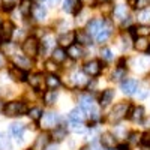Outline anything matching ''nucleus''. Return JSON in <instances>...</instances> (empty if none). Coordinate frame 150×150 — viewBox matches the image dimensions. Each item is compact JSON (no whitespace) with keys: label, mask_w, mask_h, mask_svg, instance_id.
<instances>
[{"label":"nucleus","mask_w":150,"mask_h":150,"mask_svg":"<svg viewBox=\"0 0 150 150\" xmlns=\"http://www.w3.org/2000/svg\"><path fill=\"white\" fill-rule=\"evenodd\" d=\"M101 144H102L105 149H114V146L117 144L116 135L111 134V132H104V134L101 135Z\"/></svg>","instance_id":"14"},{"label":"nucleus","mask_w":150,"mask_h":150,"mask_svg":"<svg viewBox=\"0 0 150 150\" xmlns=\"http://www.w3.org/2000/svg\"><path fill=\"white\" fill-rule=\"evenodd\" d=\"M98 2H102L104 3V2H107V0H98Z\"/></svg>","instance_id":"48"},{"label":"nucleus","mask_w":150,"mask_h":150,"mask_svg":"<svg viewBox=\"0 0 150 150\" xmlns=\"http://www.w3.org/2000/svg\"><path fill=\"white\" fill-rule=\"evenodd\" d=\"M138 140H140V134H137V132H132V134L129 135V143H131V144H135V143H138Z\"/></svg>","instance_id":"40"},{"label":"nucleus","mask_w":150,"mask_h":150,"mask_svg":"<svg viewBox=\"0 0 150 150\" xmlns=\"http://www.w3.org/2000/svg\"><path fill=\"white\" fill-rule=\"evenodd\" d=\"M129 119L134 120V122H141L144 119V108L143 107H135L129 112Z\"/></svg>","instance_id":"21"},{"label":"nucleus","mask_w":150,"mask_h":150,"mask_svg":"<svg viewBox=\"0 0 150 150\" xmlns=\"http://www.w3.org/2000/svg\"><path fill=\"white\" fill-rule=\"evenodd\" d=\"M59 123V114L57 112H45L41 117V128L44 129H54Z\"/></svg>","instance_id":"3"},{"label":"nucleus","mask_w":150,"mask_h":150,"mask_svg":"<svg viewBox=\"0 0 150 150\" xmlns=\"http://www.w3.org/2000/svg\"><path fill=\"white\" fill-rule=\"evenodd\" d=\"M59 2V0H50V5H56Z\"/></svg>","instance_id":"45"},{"label":"nucleus","mask_w":150,"mask_h":150,"mask_svg":"<svg viewBox=\"0 0 150 150\" xmlns=\"http://www.w3.org/2000/svg\"><path fill=\"white\" fill-rule=\"evenodd\" d=\"M42 110L41 108H38V107H35V108H30L29 111H27V116L32 119V120H35V122H39L41 120V117H42Z\"/></svg>","instance_id":"30"},{"label":"nucleus","mask_w":150,"mask_h":150,"mask_svg":"<svg viewBox=\"0 0 150 150\" xmlns=\"http://www.w3.org/2000/svg\"><path fill=\"white\" fill-rule=\"evenodd\" d=\"M112 15H114L117 20H125V18H128V8L125 6V5H117L114 6V9H112Z\"/></svg>","instance_id":"20"},{"label":"nucleus","mask_w":150,"mask_h":150,"mask_svg":"<svg viewBox=\"0 0 150 150\" xmlns=\"http://www.w3.org/2000/svg\"><path fill=\"white\" fill-rule=\"evenodd\" d=\"M84 110L80 107V108H74L72 111H71V114H69V119L72 120V122H83L84 120V117H86V114H84Z\"/></svg>","instance_id":"23"},{"label":"nucleus","mask_w":150,"mask_h":150,"mask_svg":"<svg viewBox=\"0 0 150 150\" xmlns=\"http://www.w3.org/2000/svg\"><path fill=\"white\" fill-rule=\"evenodd\" d=\"M125 77H126V71H125L123 68H120V66L112 72V81H122Z\"/></svg>","instance_id":"32"},{"label":"nucleus","mask_w":150,"mask_h":150,"mask_svg":"<svg viewBox=\"0 0 150 150\" xmlns=\"http://www.w3.org/2000/svg\"><path fill=\"white\" fill-rule=\"evenodd\" d=\"M120 87H122V92L125 95H132V93H135L137 89H138V81L137 80H123Z\"/></svg>","instance_id":"13"},{"label":"nucleus","mask_w":150,"mask_h":150,"mask_svg":"<svg viewBox=\"0 0 150 150\" xmlns=\"http://www.w3.org/2000/svg\"><path fill=\"white\" fill-rule=\"evenodd\" d=\"M3 2V11L5 12H11L15 8V5L18 3V0H2Z\"/></svg>","instance_id":"35"},{"label":"nucleus","mask_w":150,"mask_h":150,"mask_svg":"<svg viewBox=\"0 0 150 150\" xmlns=\"http://www.w3.org/2000/svg\"><path fill=\"white\" fill-rule=\"evenodd\" d=\"M14 30H15V27L11 21L3 23L2 29H0V42H8L12 38V35H14Z\"/></svg>","instance_id":"6"},{"label":"nucleus","mask_w":150,"mask_h":150,"mask_svg":"<svg viewBox=\"0 0 150 150\" xmlns=\"http://www.w3.org/2000/svg\"><path fill=\"white\" fill-rule=\"evenodd\" d=\"M5 65H6V59H5L3 53H0V69H3Z\"/></svg>","instance_id":"42"},{"label":"nucleus","mask_w":150,"mask_h":150,"mask_svg":"<svg viewBox=\"0 0 150 150\" xmlns=\"http://www.w3.org/2000/svg\"><path fill=\"white\" fill-rule=\"evenodd\" d=\"M14 63L24 71H29L33 66V62L29 56H14Z\"/></svg>","instance_id":"11"},{"label":"nucleus","mask_w":150,"mask_h":150,"mask_svg":"<svg viewBox=\"0 0 150 150\" xmlns=\"http://www.w3.org/2000/svg\"><path fill=\"white\" fill-rule=\"evenodd\" d=\"M68 54L63 48H54L53 50V60L57 62V63H63V62L66 60Z\"/></svg>","instance_id":"24"},{"label":"nucleus","mask_w":150,"mask_h":150,"mask_svg":"<svg viewBox=\"0 0 150 150\" xmlns=\"http://www.w3.org/2000/svg\"><path fill=\"white\" fill-rule=\"evenodd\" d=\"M45 83L48 86V89H57V87L60 86V80L56 77V75H48V77L45 78Z\"/></svg>","instance_id":"31"},{"label":"nucleus","mask_w":150,"mask_h":150,"mask_svg":"<svg viewBox=\"0 0 150 150\" xmlns=\"http://www.w3.org/2000/svg\"><path fill=\"white\" fill-rule=\"evenodd\" d=\"M51 138L54 141H62V140H65L66 138V128L63 126H56L51 132Z\"/></svg>","instance_id":"19"},{"label":"nucleus","mask_w":150,"mask_h":150,"mask_svg":"<svg viewBox=\"0 0 150 150\" xmlns=\"http://www.w3.org/2000/svg\"><path fill=\"white\" fill-rule=\"evenodd\" d=\"M147 6H150V0H135L137 9H146Z\"/></svg>","instance_id":"38"},{"label":"nucleus","mask_w":150,"mask_h":150,"mask_svg":"<svg viewBox=\"0 0 150 150\" xmlns=\"http://www.w3.org/2000/svg\"><path fill=\"white\" fill-rule=\"evenodd\" d=\"M9 77L14 80V81H18V83H23V81H26V80L29 78V77H27V71L18 68L17 65H14V66L9 68Z\"/></svg>","instance_id":"5"},{"label":"nucleus","mask_w":150,"mask_h":150,"mask_svg":"<svg viewBox=\"0 0 150 150\" xmlns=\"http://www.w3.org/2000/svg\"><path fill=\"white\" fill-rule=\"evenodd\" d=\"M74 132H84V125L83 122H72V128H71Z\"/></svg>","instance_id":"37"},{"label":"nucleus","mask_w":150,"mask_h":150,"mask_svg":"<svg viewBox=\"0 0 150 150\" xmlns=\"http://www.w3.org/2000/svg\"><path fill=\"white\" fill-rule=\"evenodd\" d=\"M42 83H44V77H42V74H35V75H30L29 77V84L30 87H33L35 90H39L42 89Z\"/></svg>","instance_id":"17"},{"label":"nucleus","mask_w":150,"mask_h":150,"mask_svg":"<svg viewBox=\"0 0 150 150\" xmlns=\"http://www.w3.org/2000/svg\"><path fill=\"white\" fill-rule=\"evenodd\" d=\"M48 143H50V135L47 132H42V134H39L36 137V140L33 143V147L29 149V150H45Z\"/></svg>","instance_id":"8"},{"label":"nucleus","mask_w":150,"mask_h":150,"mask_svg":"<svg viewBox=\"0 0 150 150\" xmlns=\"http://www.w3.org/2000/svg\"><path fill=\"white\" fill-rule=\"evenodd\" d=\"M23 53L29 57H36L39 53V41L35 36H29L26 41L23 42Z\"/></svg>","instance_id":"2"},{"label":"nucleus","mask_w":150,"mask_h":150,"mask_svg":"<svg viewBox=\"0 0 150 150\" xmlns=\"http://www.w3.org/2000/svg\"><path fill=\"white\" fill-rule=\"evenodd\" d=\"M112 99H114V90L112 89H107V90H104V93H102V96H101V107H107Z\"/></svg>","instance_id":"22"},{"label":"nucleus","mask_w":150,"mask_h":150,"mask_svg":"<svg viewBox=\"0 0 150 150\" xmlns=\"http://www.w3.org/2000/svg\"><path fill=\"white\" fill-rule=\"evenodd\" d=\"M63 11L68 12V14L77 15L81 11V0H65L63 2Z\"/></svg>","instance_id":"9"},{"label":"nucleus","mask_w":150,"mask_h":150,"mask_svg":"<svg viewBox=\"0 0 150 150\" xmlns=\"http://www.w3.org/2000/svg\"><path fill=\"white\" fill-rule=\"evenodd\" d=\"M27 105L24 102H20V101H12V102H8L3 108V112L6 117H18V116H24L27 114Z\"/></svg>","instance_id":"1"},{"label":"nucleus","mask_w":150,"mask_h":150,"mask_svg":"<svg viewBox=\"0 0 150 150\" xmlns=\"http://www.w3.org/2000/svg\"><path fill=\"white\" fill-rule=\"evenodd\" d=\"M66 54H68V57H69V59H72V60H78V59H81V57H83L84 51H83V48H81V45H80V44H72V45H69V47H68Z\"/></svg>","instance_id":"12"},{"label":"nucleus","mask_w":150,"mask_h":150,"mask_svg":"<svg viewBox=\"0 0 150 150\" xmlns=\"http://www.w3.org/2000/svg\"><path fill=\"white\" fill-rule=\"evenodd\" d=\"M2 24H3V23H2V20H0V29H2Z\"/></svg>","instance_id":"49"},{"label":"nucleus","mask_w":150,"mask_h":150,"mask_svg":"<svg viewBox=\"0 0 150 150\" xmlns=\"http://www.w3.org/2000/svg\"><path fill=\"white\" fill-rule=\"evenodd\" d=\"M128 111H129V105L128 104H117V105H114V108H112V111H111L110 120L111 122H119V120H122L125 116L128 114Z\"/></svg>","instance_id":"4"},{"label":"nucleus","mask_w":150,"mask_h":150,"mask_svg":"<svg viewBox=\"0 0 150 150\" xmlns=\"http://www.w3.org/2000/svg\"><path fill=\"white\" fill-rule=\"evenodd\" d=\"M147 53L150 54V45H149V48H147Z\"/></svg>","instance_id":"47"},{"label":"nucleus","mask_w":150,"mask_h":150,"mask_svg":"<svg viewBox=\"0 0 150 150\" xmlns=\"http://www.w3.org/2000/svg\"><path fill=\"white\" fill-rule=\"evenodd\" d=\"M141 141H143V144H144V146H150V134H144Z\"/></svg>","instance_id":"41"},{"label":"nucleus","mask_w":150,"mask_h":150,"mask_svg":"<svg viewBox=\"0 0 150 150\" xmlns=\"http://www.w3.org/2000/svg\"><path fill=\"white\" fill-rule=\"evenodd\" d=\"M117 150H129V147H128L126 144H120V146L117 147Z\"/></svg>","instance_id":"44"},{"label":"nucleus","mask_w":150,"mask_h":150,"mask_svg":"<svg viewBox=\"0 0 150 150\" xmlns=\"http://www.w3.org/2000/svg\"><path fill=\"white\" fill-rule=\"evenodd\" d=\"M150 42L147 41V36H138L135 39V48L138 50V51H147Z\"/></svg>","instance_id":"25"},{"label":"nucleus","mask_w":150,"mask_h":150,"mask_svg":"<svg viewBox=\"0 0 150 150\" xmlns=\"http://www.w3.org/2000/svg\"><path fill=\"white\" fill-rule=\"evenodd\" d=\"M32 2L30 0H21V3H20V12H21V15L23 17H29L32 14Z\"/></svg>","instance_id":"27"},{"label":"nucleus","mask_w":150,"mask_h":150,"mask_svg":"<svg viewBox=\"0 0 150 150\" xmlns=\"http://www.w3.org/2000/svg\"><path fill=\"white\" fill-rule=\"evenodd\" d=\"M39 2H44V0H39Z\"/></svg>","instance_id":"51"},{"label":"nucleus","mask_w":150,"mask_h":150,"mask_svg":"<svg viewBox=\"0 0 150 150\" xmlns=\"http://www.w3.org/2000/svg\"><path fill=\"white\" fill-rule=\"evenodd\" d=\"M6 149H9V143L8 140H3L2 144H0V150H6Z\"/></svg>","instance_id":"43"},{"label":"nucleus","mask_w":150,"mask_h":150,"mask_svg":"<svg viewBox=\"0 0 150 150\" xmlns=\"http://www.w3.org/2000/svg\"><path fill=\"white\" fill-rule=\"evenodd\" d=\"M138 20L143 23V24H147L150 23V9H141V12L138 14Z\"/></svg>","instance_id":"33"},{"label":"nucleus","mask_w":150,"mask_h":150,"mask_svg":"<svg viewBox=\"0 0 150 150\" xmlns=\"http://www.w3.org/2000/svg\"><path fill=\"white\" fill-rule=\"evenodd\" d=\"M72 42H75V33H68V35H63L59 38V44L62 47H69L72 45Z\"/></svg>","instance_id":"28"},{"label":"nucleus","mask_w":150,"mask_h":150,"mask_svg":"<svg viewBox=\"0 0 150 150\" xmlns=\"http://www.w3.org/2000/svg\"><path fill=\"white\" fill-rule=\"evenodd\" d=\"M101 54H102V57H104L105 60H111V59H112V54H111V50H110V48H102Z\"/></svg>","instance_id":"39"},{"label":"nucleus","mask_w":150,"mask_h":150,"mask_svg":"<svg viewBox=\"0 0 150 150\" xmlns=\"http://www.w3.org/2000/svg\"><path fill=\"white\" fill-rule=\"evenodd\" d=\"M45 68H47V71H50V72H56V71L59 69L57 62H54V60H47V62H45Z\"/></svg>","instance_id":"36"},{"label":"nucleus","mask_w":150,"mask_h":150,"mask_svg":"<svg viewBox=\"0 0 150 150\" xmlns=\"http://www.w3.org/2000/svg\"><path fill=\"white\" fill-rule=\"evenodd\" d=\"M80 150H92V147H87V146H86V147H83V149H80Z\"/></svg>","instance_id":"46"},{"label":"nucleus","mask_w":150,"mask_h":150,"mask_svg":"<svg viewBox=\"0 0 150 150\" xmlns=\"http://www.w3.org/2000/svg\"><path fill=\"white\" fill-rule=\"evenodd\" d=\"M84 72L89 75V77H98V75L101 74V62L99 60L87 62L84 65Z\"/></svg>","instance_id":"7"},{"label":"nucleus","mask_w":150,"mask_h":150,"mask_svg":"<svg viewBox=\"0 0 150 150\" xmlns=\"http://www.w3.org/2000/svg\"><path fill=\"white\" fill-rule=\"evenodd\" d=\"M51 150H57V149H56V147H54V149H51Z\"/></svg>","instance_id":"50"},{"label":"nucleus","mask_w":150,"mask_h":150,"mask_svg":"<svg viewBox=\"0 0 150 150\" xmlns=\"http://www.w3.org/2000/svg\"><path fill=\"white\" fill-rule=\"evenodd\" d=\"M32 17L36 20V21H42L45 17H47V9L42 6V5H33L32 6Z\"/></svg>","instance_id":"16"},{"label":"nucleus","mask_w":150,"mask_h":150,"mask_svg":"<svg viewBox=\"0 0 150 150\" xmlns=\"http://www.w3.org/2000/svg\"><path fill=\"white\" fill-rule=\"evenodd\" d=\"M87 75L86 72H75L74 74V83L75 86H78V87H84L87 84Z\"/></svg>","instance_id":"26"},{"label":"nucleus","mask_w":150,"mask_h":150,"mask_svg":"<svg viewBox=\"0 0 150 150\" xmlns=\"http://www.w3.org/2000/svg\"><path fill=\"white\" fill-rule=\"evenodd\" d=\"M135 33H137V36H149L150 35V27L146 26V24H143V26L135 27Z\"/></svg>","instance_id":"34"},{"label":"nucleus","mask_w":150,"mask_h":150,"mask_svg":"<svg viewBox=\"0 0 150 150\" xmlns=\"http://www.w3.org/2000/svg\"><path fill=\"white\" fill-rule=\"evenodd\" d=\"M11 132L15 137L17 141H21L23 140V132H24V125L23 123H12L11 125Z\"/></svg>","instance_id":"18"},{"label":"nucleus","mask_w":150,"mask_h":150,"mask_svg":"<svg viewBox=\"0 0 150 150\" xmlns=\"http://www.w3.org/2000/svg\"><path fill=\"white\" fill-rule=\"evenodd\" d=\"M56 99H57V93L54 92V89H50V90H47V92L44 93V102H45L47 105L54 104Z\"/></svg>","instance_id":"29"},{"label":"nucleus","mask_w":150,"mask_h":150,"mask_svg":"<svg viewBox=\"0 0 150 150\" xmlns=\"http://www.w3.org/2000/svg\"><path fill=\"white\" fill-rule=\"evenodd\" d=\"M75 41L80 45H92V36L87 33V30H77L75 32Z\"/></svg>","instance_id":"15"},{"label":"nucleus","mask_w":150,"mask_h":150,"mask_svg":"<svg viewBox=\"0 0 150 150\" xmlns=\"http://www.w3.org/2000/svg\"><path fill=\"white\" fill-rule=\"evenodd\" d=\"M102 26H104V20L102 18L90 20L89 23H87V33H89L90 36H96L98 32L102 29Z\"/></svg>","instance_id":"10"}]
</instances>
